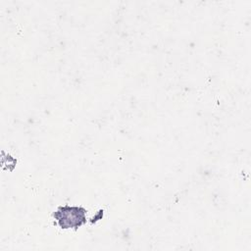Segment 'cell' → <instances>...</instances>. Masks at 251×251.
<instances>
[{"label": "cell", "instance_id": "6da1fadb", "mask_svg": "<svg viewBox=\"0 0 251 251\" xmlns=\"http://www.w3.org/2000/svg\"><path fill=\"white\" fill-rule=\"evenodd\" d=\"M86 211L81 207L63 206L53 214L62 228H77L86 223Z\"/></svg>", "mask_w": 251, "mask_h": 251}]
</instances>
